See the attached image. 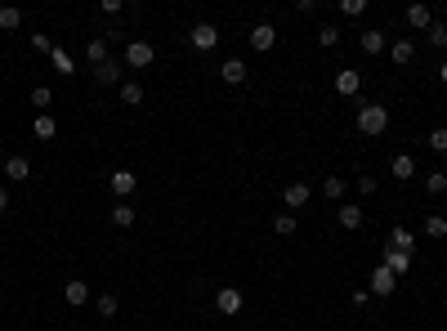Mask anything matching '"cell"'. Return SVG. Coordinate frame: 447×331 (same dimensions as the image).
Masks as SVG:
<instances>
[{
  "label": "cell",
  "mask_w": 447,
  "mask_h": 331,
  "mask_svg": "<svg viewBox=\"0 0 447 331\" xmlns=\"http://www.w3.org/2000/svg\"><path fill=\"white\" fill-rule=\"evenodd\" d=\"M358 130H362V135H385V130H389V112L385 108H380V103H358Z\"/></svg>",
  "instance_id": "1"
},
{
  "label": "cell",
  "mask_w": 447,
  "mask_h": 331,
  "mask_svg": "<svg viewBox=\"0 0 447 331\" xmlns=\"http://www.w3.org/2000/svg\"><path fill=\"white\" fill-rule=\"evenodd\" d=\"M188 41H192V49H202V54H210V49L220 45V27H215V23H192Z\"/></svg>",
  "instance_id": "2"
},
{
  "label": "cell",
  "mask_w": 447,
  "mask_h": 331,
  "mask_svg": "<svg viewBox=\"0 0 447 331\" xmlns=\"http://www.w3.org/2000/svg\"><path fill=\"white\" fill-rule=\"evenodd\" d=\"M242 305H246V295H242L237 287H220V291H215V309H220L224 318H233V313H242Z\"/></svg>",
  "instance_id": "3"
},
{
  "label": "cell",
  "mask_w": 447,
  "mask_h": 331,
  "mask_svg": "<svg viewBox=\"0 0 447 331\" xmlns=\"http://www.w3.org/2000/svg\"><path fill=\"white\" fill-rule=\"evenodd\" d=\"M125 68H135V72L153 68V45H148V41H130L125 45Z\"/></svg>",
  "instance_id": "4"
},
{
  "label": "cell",
  "mask_w": 447,
  "mask_h": 331,
  "mask_svg": "<svg viewBox=\"0 0 447 331\" xmlns=\"http://www.w3.org/2000/svg\"><path fill=\"white\" fill-rule=\"evenodd\" d=\"M399 287H403V282H399V277H394V273L385 269V264H376V269H371V287H367L371 295H394Z\"/></svg>",
  "instance_id": "5"
},
{
  "label": "cell",
  "mask_w": 447,
  "mask_h": 331,
  "mask_svg": "<svg viewBox=\"0 0 447 331\" xmlns=\"http://www.w3.org/2000/svg\"><path fill=\"white\" fill-rule=\"evenodd\" d=\"M309 197H313V188H309V184H300V179L282 188V202H287V210H291V215H295V210H304V206H309Z\"/></svg>",
  "instance_id": "6"
},
{
  "label": "cell",
  "mask_w": 447,
  "mask_h": 331,
  "mask_svg": "<svg viewBox=\"0 0 447 331\" xmlns=\"http://www.w3.org/2000/svg\"><path fill=\"white\" fill-rule=\"evenodd\" d=\"M273 45H277V27H273V23H255V27H251V49L269 54Z\"/></svg>",
  "instance_id": "7"
},
{
  "label": "cell",
  "mask_w": 447,
  "mask_h": 331,
  "mask_svg": "<svg viewBox=\"0 0 447 331\" xmlns=\"http://www.w3.org/2000/svg\"><path fill=\"white\" fill-rule=\"evenodd\" d=\"M5 179H14V184L31 179V161H27L23 153H9V157H5Z\"/></svg>",
  "instance_id": "8"
},
{
  "label": "cell",
  "mask_w": 447,
  "mask_h": 331,
  "mask_svg": "<svg viewBox=\"0 0 447 331\" xmlns=\"http://www.w3.org/2000/svg\"><path fill=\"white\" fill-rule=\"evenodd\" d=\"M380 264H385V269H389L394 277H399V282H403V277L411 273V255H407V251H394V246L385 251V260H380Z\"/></svg>",
  "instance_id": "9"
},
{
  "label": "cell",
  "mask_w": 447,
  "mask_h": 331,
  "mask_svg": "<svg viewBox=\"0 0 447 331\" xmlns=\"http://www.w3.org/2000/svg\"><path fill=\"white\" fill-rule=\"evenodd\" d=\"M362 90V72H354V68H344V72H336V94H344V98H354Z\"/></svg>",
  "instance_id": "10"
},
{
  "label": "cell",
  "mask_w": 447,
  "mask_h": 331,
  "mask_svg": "<svg viewBox=\"0 0 447 331\" xmlns=\"http://www.w3.org/2000/svg\"><path fill=\"white\" fill-rule=\"evenodd\" d=\"M108 184H112V193H117V197H130V193L139 188V175L135 170H112Z\"/></svg>",
  "instance_id": "11"
},
{
  "label": "cell",
  "mask_w": 447,
  "mask_h": 331,
  "mask_svg": "<svg viewBox=\"0 0 447 331\" xmlns=\"http://www.w3.org/2000/svg\"><path fill=\"white\" fill-rule=\"evenodd\" d=\"M63 300H68L72 309H81V305L90 300V282H81V277H72V282L63 287Z\"/></svg>",
  "instance_id": "12"
},
{
  "label": "cell",
  "mask_w": 447,
  "mask_h": 331,
  "mask_svg": "<svg viewBox=\"0 0 447 331\" xmlns=\"http://www.w3.org/2000/svg\"><path fill=\"white\" fill-rule=\"evenodd\" d=\"M94 81H98V86H121V63H117V58L98 63V68H94Z\"/></svg>",
  "instance_id": "13"
},
{
  "label": "cell",
  "mask_w": 447,
  "mask_h": 331,
  "mask_svg": "<svg viewBox=\"0 0 447 331\" xmlns=\"http://www.w3.org/2000/svg\"><path fill=\"white\" fill-rule=\"evenodd\" d=\"M407 27L429 31V27H434V9H429V5H411V9H407Z\"/></svg>",
  "instance_id": "14"
},
{
  "label": "cell",
  "mask_w": 447,
  "mask_h": 331,
  "mask_svg": "<svg viewBox=\"0 0 447 331\" xmlns=\"http://www.w3.org/2000/svg\"><path fill=\"white\" fill-rule=\"evenodd\" d=\"M31 135H36L41 143H49V139H54V135H58V121H54V117H49V112H41V117H36V121H31Z\"/></svg>",
  "instance_id": "15"
},
{
  "label": "cell",
  "mask_w": 447,
  "mask_h": 331,
  "mask_svg": "<svg viewBox=\"0 0 447 331\" xmlns=\"http://www.w3.org/2000/svg\"><path fill=\"white\" fill-rule=\"evenodd\" d=\"M358 45H362V54H385V49H389L385 31H362V36H358Z\"/></svg>",
  "instance_id": "16"
},
{
  "label": "cell",
  "mask_w": 447,
  "mask_h": 331,
  "mask_svg": "<svg viewBox=\"0 0 447 331\" xmlns=\"http://www.w3.org/2000/svg\"><path fill=\"white\" fill-rule=\"evenodd\" d=\"M108 54H112V41H108V36H94V41L86 45V58L94 63V68H98V63H108Z\"/></svg>",
  "instance_id": "17"
},
{
  "label": "cell",
  "mask_w": 447,
  "mask_h": 331,
  "mask_svg": "<svg viewBox=\"0 0 447 331\" xmlns=\"http://www.w3.org/2000/svg\"><path fill=\"white\" fill-rule=\"evenodd\" d=\"M389 58H394V63H399V68H407V63H411V58H416V45H411L407 36H403V41H394V45H389Z\"/></svg>",
  "instance_id": "18"
},
{
  "label": "cell",
  "mask_w": 447,
  "mask_h": 331,
  "mask_svg": "<svg viewBox=\"0 0 447 331\" xmlns=\"http://www.w3.org/2000/svg\"><path fill=\"white\" fill-rule=\"evenodd\" d=\"M389 170H394V179H411V175H416V157H411V153H399V157L389 161Z\"/></svg>",
  "instance_id": "19"
},
{
  "label": "cell",
  "mask_w": 447,
  "mask_h": 331,
  "mask_svg": "<svg viewBox=\"0 0 447 331\" xmlns=\"http://www.w3.org/2000/svg\"><path fill=\"white\" fill-rule=\"evenodd\" d=\"M220 76L228 81V86H242V81H246V63H242V58H224Z\"/></svg>",
  "instance_id": "20"
},
{
  "label": "cell",
  "mask_w": 447,
  "mask_h": 331,
  "mask_svg": "<svg viewBox=\"0 0 447 331\" xmlns=\"http://www.w3.org/2000/svg\"><path fill=\"white\" fill-rule=\"evenodd\" d=\"M389 246H394V251H407V255H411L416 233H411V228H389Z\"/></svg>",
  "instance_id": "21"
},
{
  "label": "cell",
  "mask_w": 447,
  "mask_h": 331,
  "mask_svg": "<svg viewBox=\"0 0 447 331\" xmlns=\"http://www.w3.org/2000/svg\"><path fill=\"white\" fill-rule=\"evenodd\" d=\"M336 215H340V224H344V228H362V206H358V202H340Z\"/></svg>",
  "instance_id": "22"
},
{
  "label": "cell",
  "mask_w": 447,
  "mask_h": 331,
  "mask_svg": "<svg viewBox=\"0 0 447 331\" xmlns=\"http://www.w3.org/2000/svg\"><path fill=\"white\" fill-rule=\"evenodd\" d=\"M135 220H139V210L130 206V202H117V206H112V224H117V228H130Z\"/></svg>",
  "instance_id": "23"
},
{
  "label": "cell",
  "mask_w": 447,
  "mask_h": 331,
  "mask_svg": "<svg viewBox=\"0 0 447 331\" xmlns=\"http://www.w3.org/2000/svg\"><path fill=\"white\" fill-rule=\"evenodd\" d=\"M121 103L125 108H139L143 103V86H139V81H121Z\"/></svg>",
  "instance_id": "24"
},
{
  "label": "cell",
  "mask_w": 447,
  "mask_h": 331,
  "mask_svg": "<svg viewBox=\"0 0 447 331\" xmlns=\"http://www.w3.org/2000/svg\"><path fill=\"white\" fill-rule=\"evenodd\" d=\"M344 193H349V188H344V179H336V175L322 179V197H327V202H344Z\"/></svg>",
  "instance_id": "25"
},
{
  "label": "cell",
  "mask_w": 447,
  "mask_h": 331,
  "mask_svg": "<svg viewBox=\"0 0 447 331\" xmlns=\"http://www.w3.org/2000/svg\"><path fill=\"white\" fill-rule=\"evenodd\" d=\"M421 233H425V238H447V220H443V215H425Z\"/></svg>",
  "instance_id": "26"
},
{
  "label": "cell",
  "mask_w": 447,
  "mask_h": 331,
  "mask_svg": "<svg viewBox=\"0 0 447 331\" xmlns=\"http://www.w3.org/2000/svg\"><path fill=\"white\" fill-rule=\"evenodd\" d=\"M19 27H23V9L5 5V9H0V31H19Z\"/></svg>",
  "instance_id": "27"
},
{
  "label": "cell",
  "mask_w": 447,
  "mask_h": 331,
  "mask_svg": "<svg viewBox=\"0 0 447 331\" xmlns=\"http://www.w3.org/2000/svg\"><path fill=\"white\" fill-rule=\"evenodd\" d=\"M295 224H300V215H291V210H287V215H277V220H273V233H277V238H291V233H295Z\"/></svg>",
  "instance_id": "28"
},
{
  "label": "cell",
  "mask_w": 447,
  "mask_h": 331,
  "mask_svg": "<svg viewBox=\"0 0 447 331\" xmlns=\"http://www.w3.org/2000/svg\"><path fill=\"white\" fill-rule=\"evenodd\" d=\"M318 45H322V49H336V45H340V27H336V23H327V27L318 31Z\"/></svg>",
  "instance_id": "29"
},
{
  "label": "cell",
  "mask_w": 447,
  "mask_h": 331,
  "mask_svg": "<svg viewBox=\"0 0 447 331\" xmlns=\"http://www.w3.org/2000/svg\"><path fill=\"white\" fill-rule=\"evenodd\" d=\"M425 41L434 45V49H447V23H434V27L425 31Z\"/></svg>",
  "instance_id": "30"
},
{
  "label": "cell",
  "mask_w": 447,
  "mask_h": 331,
  "mask_svg": "<svg viewBox=\"0 0 447 331\" xmlns=\"http://www.w3.org/2000/svg\"><path fill=\"white\" fill-rule=\"evenodd\" d=\"M49 58H54V72L72 76V54H68V49H58V45H54V54H49Z\"/></svg>",
  "instance_id": "31"
},
{
  "label": "cell",
  "mask_w": 447,
  "mask_h": 331,
  "mask_svg": "<svg viewBox=\"0 0 447 331\" xmlns=\"http://www.w3.org/2000/svg\"><path fill=\"white\" fill-rule=\"evenodd\" d=\"M49 103H54V90H49V86H36V90H31V108H49Z\"/></svg>",
  "instance_id": "32"
},
{
  "label": "cell",
  "mask_w": 447,
  "mask_h": 331,
  "mask_svg": "<svg viewBox=\"0 0 447 331\" xmlns=\"http://www.w3.org/2000/svg\"><path fill=\"white\" fill-rule=\"evenodd\" d=\"M340 14L344 19H362V14H367V0H340Z\"/></svg>",
  "instance_id": "33"
},
{
  "label": "cell",
  "mask_w": 447,
  "mask_h": 331,
  "mask_svg": "<svg viewBox=\"0 0 447 331\" xmlns=\"http://www.w3.org/2000/svg\"><path fill=\"white\" fill-rule=\"evenodd\" d=\"M429 148H434V153H447V126H434L429 130V139H425Z\"/></svg>",
  "instance_id": "34"
},
{
  "label": "cell",
  "mask_w": 447,
  "mask_h": 331,
  "mask_svg": "<svg viewBox=\"0 0 447 331\" xmlns=\"http://www.w3.org/2000/svg\"><path fill=\"white\" fill-rule=\"evenodd\" d=\"M425 193H434V197L447 193V170H434V175H429V179H425Z\"/></svg>",
  "instance_id": "35"
},
{
  "label": "cell",
  "mask_w": 447,
  "mask_h": 331,
  "mask_svg": "<svg viewBox=\"0 0 447 331\" xmlns=\"http://www.w3.org/2000/svg\"><path fill=\"white\" fill-rule=\"evenodd\" d=\"M94 309L103 313V318H112V313H117V295H112V291H103V295L94 300Z\"/></svg>",
  "instance_id": "36"
},
{
  "label": "cell",
  "mask_w": 447,
  "mask_h": 331,
  "mask_svg": "<svg viewBox=\"0 0 447 331\" xmlns=\"http://www.w3.org/2000/svg\"><path fill=\"white\" fill-rule=\"evenodd\" d=\"M31 49H36V54H54V41H49L45 31H36V36H31Z\"/></svg>",
  "instance_id": "37"
},
{
  "label": "cell",
  "mask_w": 447,
  "mask_h": 331,
  "mask_svg": "<svg viewBox=\"0 0 447 331\" xmlns=\"http://www.w3.org/2000/svg\"><path fill=\"white\" fill-rule=\"evenodd\" d=\"M358 193L371 197V193H376V179H371V175H358Z\"/></svg>",
  "instance_id": "38"
},
{
  "label": "cell",
  "mask_w": 447,
  "mask_h": 331,
  "mask_svg": "<svg viewBox=\"0 0 447 331\" xmlns=\"http://www.w3.org/2000/svg\"><path fill=\"white\" fill-rule=\"evenodd\" d=\"M9 210V188H0V215Z\"/></svg>",
  "instance_id": "39"
},
{
  "label": "cell",
  "mask_w": 447,
  "mask_h": 331,
  "mask_svg": "<svg viewBox=\"0 0 447 331\" xmlns=\"http://www.w3.org/2000/svg\"><path fill=\"white\" fill-rule=\"evenodd\" d=\"M438 81H443V86H447V58L438 63Z\"/></svg>",
  "instance_id": "40"
}]
</instances>
